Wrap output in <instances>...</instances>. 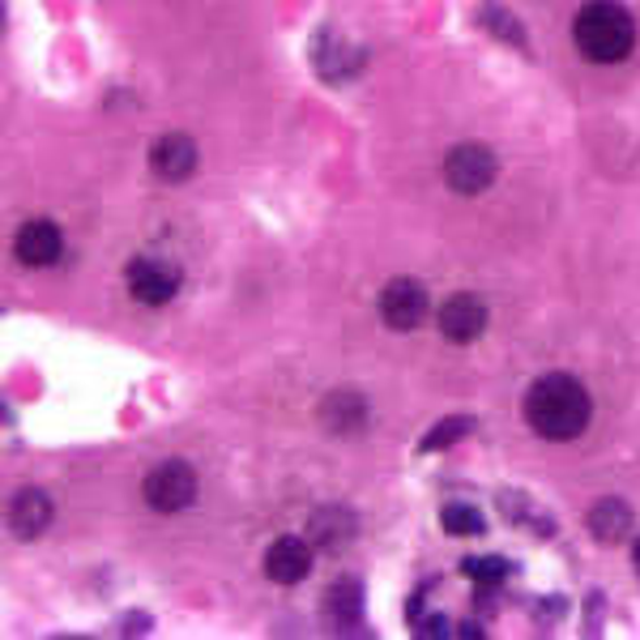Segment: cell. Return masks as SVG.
<instances>
[{"mask_svg":"<svg viewBox=\"0 0 640 640\" xmlns=\"http://www.w3.org/2000/svg\"><path fill=\"white\" fill-rule=\"evenodd\" d=\"M57 517V509H52V500H48V491H39V487H22L13 500H9V529L17 534V538H39L48 525Z\"/></svg>","mask_w":640,"mask_h":640,"instance_id":"obj_11","label":"cell"},{"mask_svg":"<svg viewBox=\"0 0 640 640\" xmlns=\"http://www.w3.org/2000/svg\"><path fill=\"white\" fill-rule=\"evenodd\" d=\"M13 252L26 269H48L57 265L60 252H64V235H60L57 223L48 218H35V223H22V231L13 239Z\"/></svg>","mask_w":640,"mask_h":640,"instance_id":"obj_10","label":"cell"},{"mask_svg":"<svg viewBox=\"0 0 640 640\" xmlns=\"http://www.w3.org/2000/svg\"><path fill=\"white\" fill-rule=\"evenodd\" d=\"M573 39L593 64H615L632 52L637 22L619 0H589L573 22Z\"/></svg>","mask_w":640,"mask_h":640,"instance_id":"obj_2","label":"cell"},{"mask_svg":"<svg viewBox=\"0 0 640 640\" xmlns=\"http://www.w3.org/2000/svg\"><path fill=\"white\" fill-rule=\"evenodd\" d=\"M589 414H593L589 389L568 372H547L525 393V423L534 427V436L555 440V444L577 440L589 427Z\"/></svg>","mask_w":640,"mask_h":640,"instance_id":"obj_1","label":"cell"},{"mask_svg":"<svg viewBox=\"0 0 640 640\" xmlns=\"http://www.w3.org/2000/svg\"><path fill=\"white\" fill-rule=\"evenodd\" d=\"M491 179H495V154H491L487 146L462 141V146H453V150L444 154V184H449L453 192L478 197V192L491 188Z\"/></svg>","mask_w":640,"mask_h":640,"instance_id":"obj_5","label":"cell"},{"mask_svg":"<svg viewBox=\"0 0 640 640\" xmlns=\"http://www.w3.org/2000/svg\"><path fill=\"white\" fill-rule=\"evenodd\" d=\"M354 529H359V522H354V513L350 509H342V504H325V509H316L312 513V522H308V538L316 542V547H347L350 538H354Z\"/></svg>","mask_w":640,"mask_h":640,"instance_id":"obj_13","label":"cell"},{"mask_svg":"<svg viewBox=\"0 0 640 640\" xmlns=\"http://www.w3.org/2000/svg\"><path fill=\"white\" fill-rule=\"evenodd\" d=\"M632 564H637V573H640V538H637V547H632Z\"/></svg>","mask_w":640,"mask_h":640,"instance_id":"obj_22","label":"cell"},{"mask_svg":"<svg viewBox=\"0 0 640 640\" xmlns=\"http://www.w3.org/2000/svg\"><path fill=\"white\" fill-rule=\"evenodd\" d=\"M449 632H457V628H449L440 615H436V619H427V624H418V637H449Z\"/></svg>","mask_w":640,"mask_h":640,"instance_id":"obj_20","label":"cell"},{"mask_svg":"<svg viewBox=\"0 0 640 640\" xmlns=\"http://www.w3.org/2000/svg\"><path fill=\"white\" fill-rule=\"evenodd\" d=\"M487 329V303L478 294L457 291L440 303V334L453 342V347H469L478 342Z\"/></svg>","mask_w":640,"mask_h":640,"instance_id":"obj_7","label":"cell"},{"mask_svg":"<svg viewBox=\"0 0 640 640\" xmlns=\"http://www.w3.org/2000/svg\"><path fill=\"white\" fill-rule=\"evenodd\" d=\"M201 154H197V141L188 133H163L154 146H150V172L167 184H184L188 175L197 172Z\"/></svg>","mask_w":640,"mask_h":640,"instance_id":"obj_9","label":"cell"},{"mask_svg":"<svg viewBox=\"0 0 640 640\" xmlns=\"http://www.w3.org/2000/svg\"><path fill=\"white\" fill-rule=\"evenodd\" d=\"M325 615L334 619V632H359V628H350L359 615H363V585L359 581H338L329 585V593H325Z\"/></svg>","mask_w":640,"mask_h":640,"instance_id":"obj_14","label":"cell"},{"mask_svg":"<svg viewBox=\"0 0 640 640\" xmlns=\"http://www.w3.org/2000/svg\"><path fill=\"white\" fill-rule=\"evenodd\" d=\"M141 495L154 513H184L192 500H197V474L188 462H159V466L146 474L141 482Z\"/></svg>","mask_w":640,"mask_h":640,"instance_id":"obj_3","label":"cell"},{"mask_svg":"<svg viewBox=\"0 0 640 640\" xmlns=\"http://www.w3.org/2000/svg\"><path fill=\"white\" fill-rule=\"evenodd\" d=\"M367 418H372V406H367V398L354 393V389L325 393V402H321V423H325V431H334V436H359V431L367 427Z\"/></svg>","mask_w":640,"mask_h":640,"instance_id":"obj_12","label":"cell"},{"mask_svg":"<svg viewBox=\"0 0 640 640\" xmlns=\"http://www.w3.org/2000/svg\"><path fill=\"white\" fill-rule=\"evenodd\" d=\"M462 573H466L474 585H482V589H495V585L509 577V564H504L500 555H466V560H462Z\"/></svg>","mask_w":640,"mask_h":640,"instance_id":"obj_19","label":"cell"},{"mask_svg":"<svg viewBox=\"0 0 640 640\" xmlns=\"http://www.w3.org/2000/svg\"><path fill=\"white\" fill-rule=\"evenodd\" d=\"M469 431H474V418H466V414H449V418H440V423H436V427L423 436L418 453H440V449H449V444L466 440Z\"/></svg>","mask_w":640,"mask_h":640,"instance_id":"obj_16","label":"cell"},{"mask_svg":"<svg viewBox=\"0 0 640 640\" xmlns=\"http://www.w3.org/2000/svg\"><path fill=\"white\" fill-rule=\"evenodd\" d=\"M146 628H150V619H141V615H137V619L128 615V619L120 624V632H146Z\"/></svg>","mask_w":640,"mask_h":640,"instance_id":"obj_21","label":"cell"},{"mask_svg":"<svg viewBox=\"0 0 640 640\" xmlns=\"http://www.w3.org/2000/svg\"><path fill=\"white\" fill-rule=\"evenodd\" d=\"M376 308H380V316H385L389 329L410 334V329H418V325L427 321L431 299H427V291H423V283H414V278H393V283L380 291Z\"/></svg>","mask_w":640,"mask_h":640,"instance_id":"obj_6","label":"cell"},{"mask_svg":"<svg viewBox=\"0 0 640 640\" xmlns=\"http://www.w3.org/2000/svg\"><path fill=\"white\" fill-rule=\"evenodd\" d=\"M265 577L274 585H299L312 573V538L308 534H283L265 551Z\"/></svg>","mask_w":640,"mask_h":640,"instance_id":"obj_8","label":"cell"},{"mask_svg":"<svg viewBox=\"0 0 640 640\" xmlns=\"http://www.w3.org/2000/svg\"><path fill=\"white\" fill-rule=\"evenodd\" d=\"M179 283H184L179 265L163 261V256H137V261H128V269H124V287H128V294H133L137 303H146V308L172 303L175 294H179Z\"/></svg>","mask_w":640,"mask_h":640,"instance_id":"obj_4","label":"cell"},{"mask_svg":"<svg viewBox=\"0 0 640 640\" xmlns=\"http://www.w3.org/2000/svg\"><path fill=\"white\" fill-rule=\"evenodd\" d=\"M589 529L598 542H619L632 534V509L624 500H598L589 509Z\"/></svg>","mask_w":640,"mask_h":640,"instance_id":"obj_15","label":"cell"},{"mask_svg":"<svg viewBox=\"0 0 640 640\" xmlns=\"http://www.w3.org/2000/svg\"><path fill=\"white\" fill-rule=\"evenodd\" d=\"M478 22H482L495 39H504V43H513V48H525L522 22H517L509 9H500V4H482V9H478Z\"/></svg>","mask_w":640,"mask_h":640,"instance_id":"obj_17","label":"cell"},{"mask_svg":"<svg viewBox=\"0 0 640 640\" xmlns=\"http://www.w3.org/2000/svg\"><path fill=\"white\" fill-rule=\"evenodd\" d=\"M440 525H444L449 534H457V538H474V534L487 529L482 513H478L474 504H444V509H440Z\"/></svg>","mask_w":640,"mask_h":640,"instance_id":"obj_18","label":"cell"}]
</instances>
